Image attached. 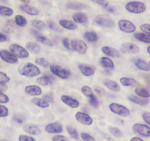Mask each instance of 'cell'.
<instances>
[{
  "mask_svg": "<svg viewBox=\"0 0 150 141\" xmlns=\"http://www.w3.org/2000/svg\"><path fill=\"white\" fill-rule=\"evenodd\" d=\"M25 92L32 96H37L42 94V89L37 85H29L25 87Z\"/></svg>",
  "mask_w": 150,
  "mask_h": 141,
  "instance_id": "15",
  "label": "cell"
},
{
  "mask_svg": "<svg viewBox=\"0 0 150 141\" xmlns=\"http://www.w3.org/2000/svg\"><path fill=\"white\" fill-rule=\"evenodd\" d=\"M48 24H49V27L50 28H51V29H54V24H53V22H49V23H48Z\"/></svg>",
  "mask_w": 150,
  "mask_h": 141,
  "instance_id": "60",
  "label": "cell"
},
{
  "mask_svg": "<svg viewBox=\"0 0 150 141\" xmlns=\"http://www.w3.org/2000/svg\"><path fill=\"white\" fill-rule=\"evenodd\" d=\"M135 93H136L137 95H138L141 97H143V98L149 97V93L148 91L144 88H141V87L136 88V89L135 90Z\"/></svg>",
  "mask_w": 150,
  "mask_h": 141,
  "instance_id": "36",
  "label": "cell"
},
{
  "mask_svg": "<svg viewBox=\"0 0 150 141\" xmlns=\"http://www.w3.org/2000/svg\"><path fill=\"white\" fill-rule=\"evenodd\" d=\"M52 141H70V140L66 136L63 135H57L53 136Z\"/></svg>",
  "mask_w": 150,
  "mask_h": 141,
  "instance_id": "47",
  "label": "cell"
},
{
  "mask_svg": "<svg viewBox=\"0 0 150 141\" xmlns=\"http://www.w3.org/2000/svg\"><path fill=\"white\" fill-rule=\"evenodd\" d=\"M8 89V86L5 84V83L0 82V92H5Z\"/></svg>",
  "mask_w": 150,
  "mask_h": 141,
  "instance_id": "54",
  "label": "cell"
},
{
  "mask_svg": "<svg viewBox=\"0 0 150 141\" xmlns=\"http://www.w3.org/2000/svg\"><path fill=\"white\" fill-rule=\"evenodd\" d=\"M53 77L50 75H45L37 79V82L42 86H47L52 83Z\"/></svg>",
  "mask_w": 150,
  "mask_h": 141,
  "instance_id": "25",
  "label": "cell"
},
{
  "mask_svg": "<svg viewBox=\"0 0 150 141\" xmlns=\"http://www.w3.org/2000/svg\"><path fill=\"white\" fill-rule=\"evenodd\" d=\"M103 84L107 89L113 91H119L121 89L119 84L112 80L105 79L103 81Z\"/></svg>",
  "mask_w": 150,
  "mask_h": 141,
  "instance_id": "19",
  "label": "cell"
},
{
  "mask_svg": "<svg viewBox=\"0 0 150 141\" xmlns=\"http://www.w3.org/2000/svg\"><path fill=\"white\" fill-rule=\"evenodd\" d=\"M126 10L132 13L140 14L144 12L146 9L145 4L140 1H132L125 5Z\"/></svg>",
  "mask_w": 150,
  "mask_h": 141,
  "instance_id": "2",
  "label": "cell"
},
{
  "mask_svg": "<svg viewBox=\"0 0 150 141\" xmlns=\"http://www.w3.org/2000/svg\"><path fill=\"white\" fill-rule=\"evenodd\" d=\"M14 120L18 124H22L23 121V119L20 117H16L14 118Z\"/></svg>",
  "mask_w": 150,
  "mask_h": 141,
  "instance_id": "57",
  "label": "cell"
},
{
  "mask_svg": "<svg viewBox=\"0 0 150 141\" xmlns=\"http://www.w3.org/2000/svg\"><path fill=\"white\" fill-rule=\"evenodd\" d=\"M59 24L64 29L70 30H75L77 28V25L75 23L72 21L66 20V19H60L59 21Z\"/></svg>",
  "mask_w": 150,
  "mask_h": 141,
  "instance_id": "21",
  "label": "cell"
},
{
  "mask_svg": "<svg viewBox=\"0 0 150 141\" xmlns=\"http://www.w3.org/2000/svg\"><path fill=\"white\" fill-rule=\"evenodd\" d=\"M120 30L126 33H131L136 30V27L133 23L128 20L121 19L118 22Z\"/></svg>",
  "mask_w": 150,
  "mask_h": 141,
  "instance_id": "8",
  "label": "cell"
},
{
  "mask_svg": "<svg viewBox=\"0 0 150 141\" xmlns=\"http://www.w3.org/2000/svg\"><path fill=\"white\" fill-rule=\"evenodd\" d=\"M36 40L38 42H39V43H42V44H43L45 45H47V46H52V41L47 37H46L44 36L38 35L36 37Z\"/></svg>",
  "mask_w": 150,
  "mask_h": 141,
  "instance_id": "35",
  "label": "cell"
},
{
  "mask_svg": "<svg viewBox=\"0 0 150 141\" xmlns=\"http://www.w3.org/2000/svg\"><path fill=\"white\" fill-rule=\"evenodd\" d=\"M132 131L134 133L139 136L148 138L150 136V128L148 125L135 123L132 126Z\"/></svg>",
  "mask_w": 150,
  "mask_h": 141,
  "instance_id": "6",
  "label": "cell"
},
{
  "mask_svg": "<svg viewBox=\"0 0 150 141\" xmlns=\"http://www.w3.org/2000/svg\"><path fill=\"white\" fill-rule=\"evenodd\" d=\"M20 1H21L23 3H29L30 0H19Z\"/></svg>",
  "mask_w": 150,
  "mask_h": 141,
  "instance_id": "61",
  "label": "cell"
},
{
  "mask_svg": "<svg viewBox=\"0 0 150 141\" xmlns=\"http://www.w3.org/2000/svg\"><path fill=\"white\" fill-rule=\"evenodd\" d=\"M94 90H95L96 93L97 94L100 95V96L103 95V94L105 93L104 90L103 88L100 87H96L94 89Z\"/></svg>",
  "mask_w": 150,
  "mask_h": 141,
  "instance_id": "53",
  "label": "cell"
},
{
  "mask_svg": "<svg viewBox=\"0 0 150 141\" xmlns=\"http://www.w3.org/2000/svg\"><path fill=\"white\" fill-rule=\"evenodd\" d=\"M9 80H10V78L7 76L6 73L0 71V82L6 83V82H8Z\"/></svg>",
  "mask_w": 150,
  "mask_h": 141,
  "instance_id": "49",
  "label": "cell"
},
{
  "mask_svg": "<svg viewBox=\"0 0 150 141\" xmlns=\"http://www.w3.org/2000/svg\"><path fill=\"white\" fill-rule=\"evenodd\" d=\"M80 136L84 141H96L94 137H93L88 133H87L85 132L81 133Z\"/></svg>",
  "mask_w": 150,
  "mask_h": 141,
  "instance_id": "42",
  "label": "cell"
},
{
  "mask_svg": "<svg viewBox=\"0 0 150 141\" xmlns=\"http://www.w3.org/2000/svg\"><path fill=\"white\" fill-rule=\"evenodd\" d=\"M108 131L115 138H120L123 135L122 131L117 127H110L108 128Z\"/></svg>",
  "mask_w": 150,
  "mask_h": 141,
  "instance_id": "38",
  "label": "cell"
},
{
  "mask_svg": "<svg viewBox=\"0 0 150 141\" xmlns=\"http://www.w3.org/2000/svg\"><path fill=\"white\" fill-rule=\"evenodd\" d=\"M75 118L79 122L85 125H90L93 122V118L88 114L81 111L75 114Z\"/></svg>",
  "mask_w": 150,
  "mask_h": 141,
  "instance_id": "10",
  "label": "cell"
},
{
  "mask_svg": "<svg viewBox=\"0 0 150 141\" xmlns=\"http://www.w3.org/2000/svg\"><path fill=\"white\" fill-rule=\"evenodd\" d=\"M101 50L105 55L111 57H119L120 56V52L114 48L109 46H104L101 48Z\"/></svg>",
  "mask_w": 150,
  "mask_h": 141,
  "instance_id": "18",
  "label": "cell"
},
{
  "mask_svg": "<svg viewBox=\"0 0 150 141\" xmlns=\"http://www.w3.org/2000/svg\"><path fill=\"white\" fill-rule=\"evenodd\" d=\"M18 70L21 75L28 77H35L40 73L39 68L30 62L21 64L18 67Z\"/></svg>",
  "mask_w": 150,
  "mask_h": 141,
  "instance_id": "1",
  "label": "cell"
},
{
  "mask_svg": "<svg viewBox=\"0 0 150 141\" xmlns=\"http://www.w3.org/2000/svg\"><path fill=\"white\" fill-rule=\"evenodd\" d=\"M94 22L97 24L103 27H110L115 26V23L114 20L101 15L96 16L94 19Z\"/></svg>",
  "mask_w": 150,
  "mask_h": 141,
  "instance_id": "11",
  "label": "cell"
},
{
  "mask_svg": "<svg viewBox=\"0 0 150 141\" xmlns=\"http://www.w3.org/2000/svg\"><path fill=\"white\" fill-rule=\"evenodd\" d=\"M9 50L17 58H26L29 55V52L26 49L18 44H11L9 46Z\"/></svg>",
  "mask_w": 150,
  "mask_h": 141,
  "instance_id": "3",
  "label": "cell"
},
{
  "mask_svg": "<svg viewBox=\"0 0 150 141\" xmlns=\"http://www.w3.org/2000/svg\"><path fill=\"white\" fill-rule=\"evenodd\" d=\"M142 118L148 125L150 124V114L149 112H144L142 114Z\"/></svg>",
  "mask_w": 150,
  "mask_h": 141,
  "instance_id": "51",
  "label": "cell"
},
{
  "mask_svg": "<svg viewBox=\"0 0 150 141\" xmlns=\"http://www.w3.org/2000/svg\"><path fill=\"white\" fill-rule=\"evenodd\" d=\"M150 24L149 23H144L139 26V29L142 31H143L144 33H146L147 34H150Z\"/></svg>",
  "mask_w": 150,
  "mask_h": 141,
  "instance_id": "44",
  "label": "cell"
},
{
  "mask_svg": "<svg viewBox=\"0 0 150 141\" xmlns=\"http://www.w3.org/2000/svg\"><path fill=\"white\" fill-rule=\"evenodd\" d=\"M66 6L69 9H74V10H80V9H84L87 7V6L85 4H83L81 3H78V2H70L67 3Z\"/></svg>",
  "mask_w": 150,
  "mask_h": 141,
  "instance_id": "33",
  "label": "cell"
},
{
  "mask_svg": "<svg viewBox=\"0 0 150 141\" xmlns=\"http://www.w3.org/2000/svg\"><path fill=\"white\" fill-rule=\"evenodd\" d=\"M8 40V38L6 35L5 34L0 32V43L2 42H5Z\"/></svg>",
  "mask_w": 150,
  "mask_h": 141,
  "instance_id": "55",
  "label": "cell"
},
{
  "mask_svg": "<svg viewBox=\"0 0 150 141\" xmlns=\"http://www.w3.org/2000/svg\"><path fill=\"white\" fill-rule=\"evenodd\" d=\"M45 129L50 133H59L63 131V127L59 123L52 122L47 124L45 126Z\"/></svg>",
  "mask_w": 150,
  "mask_h": 141,
  "instance_id": "14",
  "label": "cell"
},
{
  "mask_svg": "<svg viewBox=\"0 0 150 141\" xmlns=\"http://www.w3.org/2000/svg\"><path fill=\"white\" fill-rule=\"evenodd\" d=\"M103 73L107 76H110L111 75V72L108 70H103Z\"/></svg>",
  "mask_w": 150,
  "mask_h": 141,
  "instance_id": "59",
  "label": "cell"
},
{
  "mask_svg": "<svg viewBox=\"0 0 150 141\" xmlns=\"http://www.w3.org/2000/svg\"><path fill=\"white\" fill-rule=\"evenodd\" d=\"M62 43L64 45V47L67 48V50H71V46H70V41H69V38H64L62 40Z\"/></svg>",
  "mask_w": 150,
  "mask_h": 141,
  "instance_id": "52",
  "label": "cell"
},
{
  "mask_svg": "<svg viewBox=\"0 0 150 141\" xmlns=\"http://www.w3.org/2000/svg\"><path fill=\"white\" fill-rule=\"evenodd\" d=\"M79 68L80 72H81V73L86 76H92L95 73V70L93 68L86 65H83V64L79 65Z\"/></svg>",
  "mask_w": 150,
  "mask_h": 141,
  "instance_id": "22",
  "label": "cell"
},
{
  "mask_svg": "<svg viewBox=\"0 0 150 141\" xmlns=\"http://www.w3.org/2000/svg\"><path fill=\"white\" fill-rule=\"evenodd\" d=\"M135 65L138 69L144 71H149L150 69L149 63L141 59H137L135 61Z\"/></svg>",
  "mask_w": 150,
  "mask_h": 141,
  "instance_id": "26",
  "label": "cell"
},
{
  "mask_svg": "<svg viewBox=\"0 0 150 141\" xmlns=\"http://www.w3.org/2000/svg\"><path fill=\"white\" fill-rule=\"evenodd\" d=\"M31 102L35 104L36 105L40 107V108H47L49 106V103L47 101H46L45 100L42 99L41 98H38V97H35L33 98L31 100Z\"/></svg>",
  "mask_w": 150,
  "mask_h": 141,
  "instance_id": "27",
  "label": "cell"
},
{
  "mask_svg": "<svg viewBox=\"0 0 150 141\" xmlns=\"http://www.w3.org/2000/svg\"><path fill=\"white\" fill-rule=\"evenodd\" d=\"M130 141H144V140H142V139H141V138H139V137H136V136H135V137L132 138L131 139Z\"/></svg>",
  "mask_w": 150,
  "mask_h": 141,
  "instance_id": "58",
  "label": "cell"
},
{
  "mask_svg": "<svg viewBox=\"0 0 150 141\" xmlns=\"http://www.w3.org/2000/svg\"><path fill=\"white\" fill-rule=\"evenodd\" d=\"M121 51L125 54H137L139 51V48L132 43H125L120 47Z\"/></svg>",
  "mask_w": 150,
  "mask_h": 141,
  "instance_id": "9",
  "label": "cell"
},
{
  "mask_svg": "<svg viewBox=\"0 0 150 141\" xmlns=\"http://www.w3.org/2000/svg\"><path fill=\"white\" fill-rule=\"evenodd\" d=\"M100 63L104 68L108 69H113L114 68V64L113 61L108 57H101L100 59Z\"/></svg>",
  "mask_w": 150,
  "mask_h": 141,
  "instance_id": "28",
  "label": "cell"
},
{
  "mask_svg": "<svg viewBox=\"0 0 150 141\" xmlns=\"http://www.w3.org/2000/svg\"><path fill=\"white\" fill-rule=\"evenodd\" d=\"M67 131L69 133V135L73 139H79V133L77 131L74 129V128L70 126H67L66 128Z\"/></svg>",
  "mask_w": 150,
  "mask_h": 141,
  "instance_id": "39",
  "label": "cell"
},
{
  "mask_svg": "<svg viewBox=\"0 0 150 141\" xmlns=\"http://www.w3.org/2000/svg\"><path fill=\"white\" fill-rule=\"evenodd\" d=\"M88 98H89L88 102L91 105H92L94 107H97L98 105V101L97 97L94 94Z\"/></svg>",
  "mask_w": 150,
  "mask_h": 141,
  "instance_id": "43",
  "label": "cell"
},
{
  "mask_svg": "<svg viewBox=\"0 0 150 141\" xmlns=\"http://www.w3.org/2000/svg\"><path fill=\"white\" fill-rule=\"evenodd\" d=\"M50 70L52 73L62 79H67L70 75V72L69 70L59 65H50Z\"/></svg>",
  "mask_w": 150,
  "mask_h": 141,
  "instance_id": "7",
  "label": "cell"
},
{
  "mask_svg": "<svg viewBox=\"0 0 150 141\" xmlns=\"http://www.w3.org/2000/svg\"><path fill=\"white\" fill-rule=\"evenodd\" d=\"M13 14V10L8 6L0 5V16L8 17Z\"/></svg>",
  "mask_w": 150,
  "mask_h": 141,
  "instance_id": "30",
  "label": "cell"
},
{
  "mask_svg": "<svg viewBox=\"0 0 150 141\" xmlns=\"http://www.w3.org/2000/svg\"><path fill=\"white\" fill-rule=\"evenodd\" d=\"M135 38L142 42L150 43V36L144 33H136L134 34Z\"/></svg>",
  "mask_w": 150,
  "mask_h": 141,
  "instance_id": "29",
  "label": "cell"
},
{
  "mask_svg": "<svg viewBox=\"0 0 150 141\" xmlns=\"http://www.w3.org/2000/svg\"><path fill=\"white\" fill-rule=\"evenodd\" d=\"M109 108L112 112L121 117H126L130 114V111L127 107L118 103H111L109 105Z\"/></svg>",
  "mask_w": 150,
  "mask_h": 141,
  "instance_id": "4",
  "label": "cell"
},
{
  "mask_svg": "<svg viewBox=\"0 0 150 141\" xmlns=\"http://www.w3.org/2000/svg\"><path fill=\"white\" fill-rule=\"evenodd\" d=\"M26 48L28 51H29L33 54H38L40 51V46L36 43L32 41H29L26 43Z\"/></svg>",
  "mask_w": 150,
  "mask_h": 141,
  "instance_id": "24",
  "label": "cell"
},
{
  "mask_svg": "<svg viewBox=\"0 0 150 141\" xmlns=\"http://www.w3.org/2000/svg\"><path fill=\"white\" fill-rule=\"evenodd\" d=\"M31 24L37 29L43 30L46 27V24L39 20H33L31 22Z\"/></svg>",
  "mask_w": 150,
  "mask_h": 141,
  "instance_id": "37",
  "label": "cell"
},
{
  "mask_svg": "<svg viewBox=\"0 0 150 141\" xmlns=\"http://www.w3.org/2000/svg\"><path fill=\"white\" fill-rule=\"evenodd\" d=\"M61 101L66 105L73 108H77L80 105V103L76 99L67 95H62L60 97Z\"/></svg>",
  "mask_w": 150,
  "mask_h": 141,
  "instance_id": "13",
  "label": "cell"
},
{
  "mask_svg": "<svg viewBox=\"0 0 150 141\" xmlns=\"http://www.w3.org/2000/svg\"><path fill=\"white\" fill-rule=\"evenodd\" d=\"M0 57L4 61L9 64H15L18 62L17 57L6 50H0Z\"/></svg>",
  "mask_w": 150,
  "mask_h": 141,
  "instance_id": "12",
  "label": "cell"
},
{
  "mask_svg": "<svg viewBox=\"0 0 150 141\" xmlns=\"http://www.w3.org/2000/svg\"><path fill=\"white\" fill-rule=\"evenodd\" d=\"M71 48L81 55H84L87 50V45L86 43L81 39L74 38L71 40Z\"/></svg>",
  "mask_w": 150,
  "mask_h": 141,
  "instance_id": "5",
  "label": "cell"
},
{
  "mask_svg": "<svg viewBox=\"0 0 150 141\" xmlns=\"http://www.w3.org/2000/svg\"><path fill=\"white\" fill-rule=\"evenodd\" d=\"M35 63L42 67L46 68L49 65V61L45 58H38L35 59Z\"/></svg>",
  "mask_w": 150,
  "mask_h": 141,
  "instance_id": "40",
  "label": "cell"
},
{
  "mask_svg": "<svg viewBox=\"0 0 150 141\" xmlns=\"http://www.w3.org/2000/svg\"><path fill=\"white\" fill-rule=\"evenodd\" d=\"M23 129L24 131L27 133L33 135H40L42 132L41 129L38 126L32 124H29L24 125Z\"/></svg>",
  "mask_w": 150,
  "mask_h": 141,
  "instance_id": "16",
  "label": "cell"
},
{
  "mask_svg": "<svg viewBox=\"0 0 150 141\" xmlns=\"http://www.w3.org/2000/svg\"><path fill=\"white\" fill-rule=\"evenodd\" d=\"M120 82L124 86H135L138 84L137 80L127 77H122L120 79Z\"/></svg>",
  "mask_w": 150,
  "mask_h": 141,
  "instance_id": "23",
  "label": "cell"
},
{
  "mask_svg": "<svg viewBox=\"0 0 150 141\" xmlns=\"http://www.w3.org/2000/svg\"><path fill=\"white\" fill-rule=\"evenodd\" d=\"M20 9L22 11L32 16L38 15L39 13V11L37 8H36L35 7L28 5L27 4L21 5L20 6Z\"/></svg>",
  "mask_w": 150,
  "mask_h": 141,
  "instance_id": "17",
  "label": "cell"
},
{
  "mask_svg": "<svg viewBox=\"0 0 150 141\" xmlns=\"http://www.w3.org/2000/svg\"><path fill=\"white\" fill-rule=\"evenodd\" d=\"M85 38L90 43L96 42L98 40V36L95 32L93 31H86L84 33Z\"/></svg>",
  "mask_w": 150,
  "mask_h": 141,
  "instance_id": "32",
  "label": "cell"
},
{
  "mask_svg": "<svg viewBox=\"0 0 150 141\" xmlns=\"http://www.w3.org/2000/svg\"><path fill=\"white\" fill-rule=\"evenodd\" d=\"M73 20L74 22L83 24L88 20L87 16L82 12H76L72 15Z\"/></svg>",
  "mask_w": 150,
  "mask_h": 141,
  "instance_id": "20",
  "label": "cell"
},
{
  "mask_svg": "<svg viewBox=\"0 0 150 141\" xmlns=\"http://www.w3.org/2000/svg\"><path fill=\"white\" fill-rule=\"evenodd\" d=\"M19 141H36L35 138L33 137L25 135H21L19 136Z\"/></svg>",
  "mask_w": 150,
  "mask_h": 141,
  "instance_id": "45",
  "label": "cell"
},
{
  "mask_svg": "<svg viewBox=\"0 0 150 141\" xmlns=\"http://www.w3.org/2000/svg\"><path fill=\"white\" fill-rule=\"evenodd\" d=\"M8 115V110L4 105H0V117H5Z\"/></svg>",
  "mask_w": 150,
  "mask_h": 141,
  "instance_id": "46",
  "label": "cell"
},
{
  "mask_svg": "<svg viewBox=\"0 0 150 141\" xmlns=\"http://www.w3.org/2000/svg\"><path fill=\"white\" fill-rule=\"evenodd\" d=\"M43 99H44V100H46V101H47V102H49V101L51 102V101H52V100H53L52 97L50 96H49V95H47V94H46L45 96H44V97H43Z\"/></svg>",
  "mask_w": 150,
  "mask_h": 141,
  "instance_id": "56",
  "label": "cell"
},
{
  "mask_svg": "<svg viewBox=\"0 0 150 141\" xmlns=\"http://www.w3.org/2000/svg\"><path fill=\"white\" fill-rule=\"evenodd\" d=\"M15 22L20 27H24L27 24V20L26 18L21 15H16L15 16Z\"/></svg>",
  "mask_w": 150,
  "mask_h": 141,
  "instance_id": "34",
  "label": "cell"
},
{
  "mask_svg": "<svg viewBox=\"0 0 150 141\" xmlns=\"http://www.w3.org/2000/svg\"><path fill=\"white\" fill-rule=\"evenodd\" d=\"M128 98L129 101H131L135 104H137L138 105H147L149 103V101L148 100L141 99V98L136 97L135 96H128Z\"/></svg>",
  "mask_w": 150,
  "mask_h": 141,
  "instance_id": "31",
  "label": "cell"
},
{
  "mask_svg": "<svg viewBox=\"0 0 150 141\" xmlns=\"http://www.w3.org/2000/svg\"><path fill=\"white\" fill-rule=\"evenodd\" d=\"M149 49H150V47H149V46H148V47H147V52H148V54H150Z\"/></svg>",
  "mask_w": 150,
  "mask_h": 141,
  "instance_id": "62",
  "label": "cell"
},
{
  "mask_svg": "<svg viewBox=\"0 0 150 141\" xmlns=\"http://www.w3.org/2000/svg\"><path fill=\"white\" fill-rule=\"evenodd\" d=\"M9 100V97L6 94L0 92V103H7Z\"/></svg>",
  "mask_w": 150,
  "mask_h": 141,
  "instance_id": "50",
  "label": "cell"
},
{
  "mask_svg": "<svg viewBox=\"0 0 150 141\" xmlns=\"http://www.w3.org/2000/svg\"><path fill=\"white\" fill-rule=\"evenodd\" d=\"M81 90L82 93H83L84 96H86V97H90V96H91L93 95V90H92V89H91L88 86H87V85L83 86L81 87Z\"/></svg>",
  "mask_w": 150,
  "mask_h": 141,
  "instance_id": "41",
  "label": "cell"
},
{
  "mask_svg": "<svg viewBox=\"0 0 150 141\" xmlns=\"http://www.w3.org/2000/svg\"><path fill=\"white\" fill-rule=\"evenodd\" d=\"M92 2L104 7H107L108 5V2L107 0H90Z\"/></svg>",
  "mask_w": 150,
  "mask_h": 141,
  "instance_id": "48",
  "label": "cell"
}]
</instances>
